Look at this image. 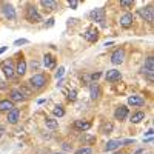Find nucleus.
I'll return each mask as SVG.
<instances>
[{"label": "nucleus", "instance_id": "15", "mask_svg": "<svg viewBox=\"0 0 154 154\" xmlns=\"http://www.w3.org/2000/svg\"><path fill=\"white\" fill-rule=\"evenodd\" d=\"M43 66L46 69H54L56 68V59L53 54H45L43 56Z\"/></svg>", "mask_w": 154, "mask_h": 154}, {"label": "nucleus", "instance_id": "36", "mask_svg": "<svg viewBox=\"0 0 154 154\" xmlns=\"http://www.w3.org/2000/svg\"><path fill=\"white\" fill-rule=\"evenodd\" d=\"M77 5H79V2H75V0H74V2H69V6L74 9V8H77Z\"/></svg>", "mask_w": 154, "mask_h": 154}, {"label": "nucleus", "instance_id": "1", "mask_svg": "<svg viewBox=\"0 0 154 154\" xmlns=\"http://www.w3.org/2000/svg\"><path fill=\"white\" fill-rule=\"evenodd\" d=\"M28 85L31 86L32 91H42V89L48 85V77L45 74H42V72H37L29 79Z\"/></svg>", "mask_w": 154, "mask_h": 154}, {"label": "nucleus", "instance_id": "16", "mask_svg": "<svg viewBox=\"0 0 154 154\" xmlns=\"http://www.w3.org/2000/svg\"><path fill=\"white\" fill-rule=\"evenodd\" d=\"M9 100L12 102V103H20V102L26 100V99L22 96V93L19 91V89H11V93H9Z\"/></svg>", "mask_w": 154, "mask_h": 154}, {"label": "nucleus", "instance_id": "3", "mask_svg": "<svg viewBox=\"0 0 154 154\" xmlns=\"http://www.w3.org/2000/svg\"><path fill=\"white\" fill-rule=\"evenodd\" d=\"M137 12H139V16L142 17L145 22H148V23H152V20H154V9H152V6H151V5H148V6H143V8H140Z\"/></svg>", "mask_w": 154, "mask_h": 154}, {"label": "nucleus", "instance_id": "19", "mask_svg": "<svg viewBox=\"0 0 154 154\" xmlns=\"http://www.w3.org/2000/svg\"><path fill=\"white\" fill-rule=\"evenodd\" d=\"M100 94H102V89H100V86L97 83H91V85H89V96H91L93 100H97L100 97Z\"/></svg>", "mask_w": 154, "mask_h": 154}, {"label": "nucleus", "instance_id": "13", "mask_svg": "<svg viewBox=\"0 0 154 154\" xmlns=\"http://www.w3.org/2000/svg\"><path fill=\"white\" fill-rule=\"evenodd\" d=\"M122 145V140H117V139H111L108 140V142L105 143V151L111 152V151H116V149H119Z\"/></svg>", "mask_w": 154, "mask_h": 154}, {"label": "nucleus", "instance_id": "43", "mask_svg": "<svg viewBox=\"0 0 154 154\" xmlns=\"http://www.w3.org/2000/svg\"><path fill=\"white\" fill-rule=\"evenodd\" d=\"M142 152H143V149H137L136 151V154H142Z\"/></svg>", "mask_w": 154, "mask_h": 154}, {"label": "nucleus", "instance_id": "5", "mask_svg": "<svg viewBox=\"0 0 154 154\" xmlns=\"http://www.w3.org/2000/svg\"><path fill=\"white\" fill-rule=\"evenodd\" d=\"M83 38L89 43H96L99 40V31L94 28V26H89L85 32H83Z\"/></svg>", "mask_w": 154, "mask_h": 154}, {"label": "nucleus", "instance_id": "24", "mask_svg": "<svg viewBox=\"0 0 154 154\" xmlns=\"http://www.w3.org/2000/svg\"><path fill=\"white\" fill-rule=\"evenodd\" d=\"M142 120H145V112L143 111H136L131 114V122L133 123H140Z\"/></svg>", "mask_w": 154, "mask_h": 154}, {"label": "nucleus", "instance_id": "26", "mask_svg": "<svg viewBox=\"0 0 154 154\" xmlns=\"http://www.w3.org/2000/svg\"><path fill=\"white\" fill-rule=\"evenodd\" d=\"M82 142H83V145H91V143L96 142V137H94V136H89L88 133H83V136H82Z\"/></svg>", "mask_w": 154, "mask_h": 154}, {"label": "nucleus", "instance_id": "12", "mask_svg": "<svg viewBox=\"0 0 154 154\" xmlns=\"http://www.w3.org/2000/svg\"><path fill=\"white\" fill-rule=\"evenodd\" d=\"M8 123H11V125H16L19 120H20V109L19 108H14V109H11L9 112H8Z\"/></svg>", "mask_w": 154, "mask_h": 154}, {"label": "nucleus", "instance_id": "34", "mask_svg": "<svg viewBox=\"0 0 154 154\" xmlns=\"http://www.w3.org/2000/svg\"><path fill=\"white\" fill-rule=\"evenodd\" d=\"M100 75H102V72H99V71H97V72H93V74H91V79H93V80H97V79H100Z\"/></svg>", "mask_w": 154, "mask_h": 154}, {"label": "nucleus", "instance_id": "27", "mask_svg": "<svg viewBox=\"0 0 154 154\" xmlns=\"http://www.w3.org/2000/svg\"><path fill=\"white\" fill-rule=\"evenodd\" d=\"M53 114H54V117H63V116H65V109H63V106L59 105L53 109Z\"/></svg>", "mask_w": 154, "mask_h": 154}, {"label": "nucleus", "instance_id": "25", "mask_svg": "<svg viewBox=\"0 0 154 154\" xmlns=\"http://www.w3.org/2000/svg\"><path fill=\"white\" fill-rule=\"evenodd\" d=\"M45 126L49 128V130H56V128L59 126V122L54 117H46L45 119Z\"/></svg>", "mask_w": 154, "mask_h": 154}, {"label": "nucleus", "instance_id": "40", "mask_svg": "<svg viewBox=\"0 0 154 154\" xmlns=\"http://www.w3.org/2000/svg\"><path fill=\"white\" fill-rule=\"evenodd\" d=\"M6 49H8V46H2V48H0V54H3Z\"/></svg>", "mask_w": 154, "mask_h": 154}, {"label": "nucleus", "instance_id": "42", "mask_svg": "<svg viewBox=\"0 0 154 154\" xmlns=\"http://www.w3.org/2000/svg\"><path fill=\"white\" fill-rule=\"evenodd\" d=\"M114 154H128V152H125V151H117V152H114Z\"/></svg>", "mask_w": 154, "mask_h": 154}, {"label": "nucleus", "instance_id": "44", "mask_svg": "<svg viewBox=\"0 0 154 154\" xmlns=\"http://www.w3.org/2000/svg\"><path fill=\"white\" fill-rule=\"evenodd\" d=\"M54 154H63V152H54Z\"/></svg>", "mask_w": 154, "mask_h": 154}, {"label": "nucleus", "instance_id": "17", "mask_svg": "<svg viewBox=\"0 0 154 154\" xmlns=\"http://www.w3.org/2000/svg\"><path fill=\"white\" fill-rule=\"evenodd\" d=\"M128 105H131V106H142V105H145V99L142 96H130V97H128Z\"/></svg>", "mask_w": 154, "mask_h": 154}, {"label": "nucleus", "instance_id": "28", "mask_svg": "<svg viewBox=\"0 0 154 154\" xmlns=\"http://www.w3.org/2000/svg\"><path fill=\"white\" fill-rule=\"evenodd\" d=\"M75 154H93V149L89 148V146H82L75 151Z\"/></svg>", "mask_w": 154, "mask_h": 154}, {"label": "nucleus", "instance_id": "23", "mask_svg": "<svg viewBox=\"0 0 154 154\" xmlns=\"http://www.w3.org/2000/svg\"><path fill=\"white\" fill-rule=\"evenodd\" d=\"M25 72H26V62L23 60V57L17 62V65H16V74L19 75H23Z\"/></svg>", "mask_w": 154, "mask_h": 154}, {"label": "nucleus", "instance_id": "10", "mask_svg": "<svg viewBox=\"0 0 154 154\" xmlns=\"http://www.w3.org/2000/svg\"><path fill=\"white\" fill-rule=\"evenodd\" d=\"M134 22V16L131 12H125V14L120 17V26L122 28H130Z\"/></svg>", "mask_w": 154, "mask_h": 154}, {"label": "nucleus", "instance_id": "21", "mask_svg": "<svg viewBox=\"0 0 154 154\" xmlns=\"http://www.w3.org/2000/svg\"><path fill=\"white\" fill-rule=\"evenodd\" d=\"M17 89L22 93V96H23L25 99H29V97H32V96H34V91L31 89V86H29V85H20Z\"/></svg>", "mask_w": 154, "mask_h": 154}, {"label": "nucleus", "instance_id": "20", "mask_svg": "<svg viewBox=\"0 0 154 154\" xmlns=\"http://www.w3.org/2000/svg\"><path fill=\"white\" fill-rule=\"evenodd\" d=\"M40 5H42V6L45 8V11H48V12H53V11L57 9V2H56V0H42Z\"/></svg>", "mask_w": 154, "mask_h": 154}, {"label": "nucleus", "instance_id": "6", "mask_svg": "<svg viewBox=\"0 0 154 154\" xmlns=\"http://www.w3.org/2000/svg\"><path fill=\"white\" fill-rule=\"evenodd\" d=\"M89 17H91L93 22H97V23H102L103 25L105 22V9L103 8H96L89 12Z\"/></svg>", "mask_w": 154, "mask_h": 154}, {"label": "nucleus", "instance_id": "32", "mask_svg": "<svg viewBox=\"0 0 154 154\" xmlns=\"http://www.w3.org/2000/svg\"><path fill=\"white\" fill-rule=\"evenodd\" d=\"M28 43V40H26V38H19V40H16L14 42V45L16 46H20V45H26Z\"/></svg>", "mask_w": 154, "mask_h": 154}, {"label": "nucleus", "instance_id": "18", "mask_svg": "<svg viewBox=\"0 0 154 154\" xmlns=\"http://www.w3.org/2000/svg\"><path fill=\"white\" fill-rule=\"evenodd\" d=\"M14 103L9 100V99H3L0 100V112H9L11 109H14Z\"/></svg>", "mask_w": 154, "mask_h": 154}, {"label": "nucleus", "instance_id": "9", "mask_svg": "<svg viewBox=\"0 0 154 154\" xmlns=\"http://www.w3.org/2000/svg\"><path fill=\"white\" fill-rule=\"evenodd\" d=\"M128 114H130V109H128V106H125V105H120V106H117L116 108V111H114V117H116V120H125L126 117H128Z\"/></svg>", "mask_w": 154, "mask_h": 154}, {"label": "nucleus", "instance_id": "29", "mask_svg": "<svg viewBox=\"0 0 154 154\" xmlns=\"http://www.w3.org/2000/svg\"><path fill=\"white\" fill-rule=\"evenodd\" d=\"M68 100L69 102H75L77 100V89H71V91H68Z\"/></svg>", "mask_w": 154, "mask_h": 154}, {"label": "nucleus", "instance_id": "37", "mask_svg": "<svg viewBox=\"0 0 154 154\" xmlns=\"http://www.w3.org/2000/svg\"><path fill=\"white\" fill-rule=\"evenodd\" d=\"M31 68H32V69H38V63H37V62H32V63H31Z\"/></svg>", "mask_w": 154, "mask_h": 154}, {"label": "nucleus", "instance_id": "22", "mask_svg": "<svg viewBox=\"0 0 154 154\" xmlns=\"http://www.w3.org/2000/svg\"><path fill=\"white\" fill-rule=\"evenodd\" d=\"M112 130H114V123L112 122H103V123H102V126H100V133L105 134V136L111 134Z\"/></svg>", "mask_w": 154, "mask_h": 154}, {"label": "nucleus", "instance_id": "14", "mask_svg": "<svg viewBox=\"0 0 154 154\" xmlns=\"http://www.w3.org/2000/svg\"><path fill=\"white\" fill-rule=\"evenodd\" d=\"M74 128L77 131H80V133H85V131H88L89 128H91V122H88V120H75L74 122Z\"/></svg>", "mask_w": 154, "mask_h": 154}, {"label": "nucleus", "instance_id": "2", "mask_svg": "<svg viewBox=\"0 0 154 154\" xmlns=\"http://www.w3.org/2000/svg\"><path fill=\"white\" fill-rule=\"evenodd\" d=\"M25 17L29 23H40L43 19H42V14L37 11V8L34 5H28L26 6V11H25Z\"/></svg>", "mask_w": 154, "mask_h": 154}, {"label": "nucleus", "instance_id": "30", "mask_svg": "<svg viewBox=\"0 0 154 154\" xmlns=\"http://www.w3.org/2000/svg\"><path fill=\"white\" fill-rule=\"evenodd\" d=\"M143 66H146V68H149V69H152L154 71V59L149 56V57H146V62H145V65Z\"/></svg>", "mask_w": 154, "mask_h": 154}, {"label": "nucleus", "instance_id": "11", "mask_svg": "<svg viewBox=\"0 0 154 154\" xmlns=\"http://www.w3.org/2000/svg\"><path fill=\"white\" fill-rule=\"evenodd\" d=\"M105 79L112 83V82L120 80V79H122V74H120V71H117V69H108L106 74H105Z\"/></svg>", "mask_w": 154, "mask_h": 154}, {"label": "nucleus", "instance_id": "35", "mask_svg": "<svg viewBox=\"0 0 154 154\" xmlns=\"http://www.w3.org/2000/svg\"><path fill=\"white\" fill-rule=\"evenodd\" d=\"M62 148L65 149V151H71V149H72V146H71L69 143H63V145H62Z\"/></svg>", "mask_w": 154, "mask_h": 154}, {"label": "nucleus", "instance_id": "8", "mask_svg": "<svg viewBox=\"0 0 154 154\" xmlns=\"http://www.w3.org/2000/svg\"><path fill=\"white\" fill-rule=\"evenodd\" d=\"M2 12L3 16L8 19V20H16L17 14H16V9L11 3H2Z\"/></svg>", "mask_w": 154, "mask_h": 154}, {"label": "nucleus", "instance_id": "38", "mask_svg": "<svg viewBox=\"0 0 154 154\" xmlns=\"http://www.w3.org/2000/svg\"><path fill=\"white\" fill-rule=\"evenodd\" d=\"M3 133H5V126H3V125H0V137L3 136Z\"/></svg>", "mask_w": 154, "mask_h": 154}, {"label": "nucleus", "instance_id": "4", "mask_svg": "<svg viewBox=\"0 0 154 154\" xmlns=\"http://www.w3.org/2000/svg\"><path fill=\"white\" fill-rule=\"evenodd\" d=\"M2 71L8 79H14L16 77V66H14V63H12V60H6V62L2 63Z\"/></svg>", "mask_w": 154, "mask_h": 154}, {"label": "nucleus", "instance_id": "33", "mask_svg": "<svg viewBox=\"0 0 154 154\" xmlns=\"http://www.w3.org/2000/svg\"><path fill=\"white\" fill-rule=\"evenodd\" d=\"M63 72H65V68H63V66H60V68H59V71L56 72V77H57V79H60V77L63 75Z\"/></svg>", "mask_w": 154, "mask_h": 154}, {"label": "nucleus", "instance_id": "39", "mask_svg": "<svg viewBox=\"0 0 154 154\" xmlns=\"http://www.w3.org/2000/svg\"><path fill=\"white\" fill-rule=\"evenodd\" d=\"M53 25H54V19H49L48 20V26H53Z\"/></svg>", "mask_w": 154, "mask_h": 154}, {"label": "nucleus", "instance_id": "7", "mask_svg": "<svg viewBox=\"0 0 154 154\" xmlns=\"http://www.w3.org/2000/svg\"><path fill=\"white\" fill-rule=\"evenodd\" d=\"M123 60H125V49L123 48H117L111 54V63L112 65H120V63H123Z\"/></svg>", "mask_w": 154, "mask_h": 154}, {"label": "nucleus", "instance_id": "41", "mask_svg": "<svg viewBox=\"0 0 154 154\" xmlns=\"http://www.w3.org/2000/svg\"><path fill=\"white\" fill-rule=\"evenodd\" d=\"M0 88L5 89V88H6V83H5V82H0Z\"/></svg>", "mask_w": 154, "mask_h": 154}, {"label": "nucleus", "instance_id": "31", "mask_svg": "<svg viewBox=\"0 0 154 154\" xmlns=\"http://www.w3.org/2000/svg\"><path fill=\"white\" fill-rule=\"evenodd\" d=\"M133 5H134V2H128V0H122V2H120V6H122V8H125V9L133 8Z\"/></svg>", "mask_w": 154, "mask_h": 154}]
</instances>
